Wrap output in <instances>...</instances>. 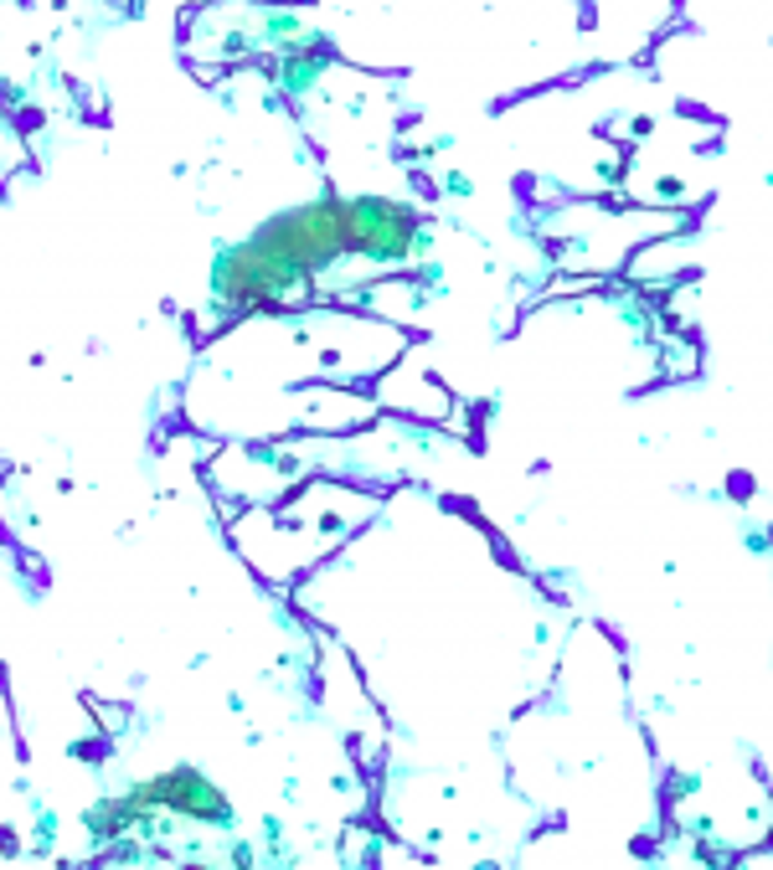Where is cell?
I'll use <instances>...</instances> for the list:
<instances>
[{
	"mask_svg": "<svg viewBox=\"0 0 773 870\" xmlns=\"http://www.w3.org/2000/svg\"><path fill=\"white\" fill-rule=\"evenodd\" d=\"M129 798L145 808H166V814H181V819H196V824H228L232 804L217 783H207V772L196 767H170V772H155L140 788H129Z\"/></svg>",
	"mask_w": 773,
	"mask_h": 870,
	"instance_id": "cell-1",
	"label": "cell"
}]
</instances>
